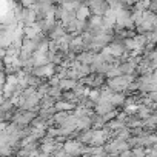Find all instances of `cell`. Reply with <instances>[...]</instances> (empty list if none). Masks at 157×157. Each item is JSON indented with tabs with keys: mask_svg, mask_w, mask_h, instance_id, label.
<instances>
[{
	"mask_svg": "<svg viewBox=\"0 0 157 157\" xmlns=\"http://www.w3.org/2000/svg\"><path fill=\"white\" fill-rule=\"evenodd\" d=\"M20 2V5L23 6V8H31V10H34V6H36V0H19Z\"/></svg>",
	"mask_w": 157,
	"mask_h": 157,
	"instance_id": "9c48e42d",
	"label": "cell"
},
{
	"mask_svg": "<svg viewBox=\"0 0 157 157\" xmlns=\"http://www.w3.org/2000/svg\"><path fill=\"white\" fill-rule=\"evenodd\" d=\"M75 85H77V80H72V78H60L59 82V88L62 91H71Z\"/></svg>",
	"mask_w": 157,
	"mask_h": 157,
	"instance_id": "5b68a950",
	"label": "cell"
},
{
	"mask_svg": "<svg viewBox=\"0 0 157 157\" xmlns=\"http://www.w3.org/2000/svg\"><path fill=\"white\" fill-rule=\"evenodd\" d=\"M96 54L97 52H93V51H80L75 54V62L82 63V65H91L96 59Z\"/></svg>",
	"mask_w": 157,
	"mask_h": 157,
	"instance_id": "7a4b0ae2",
	"label": "cell"
},
{
	"mask_svg": "<svg viewBox=\"0 0 157 157\" xmlns=\"http://www.w3.org/2000/svg\"><path fill=\"white\" fill-rule=\"evenodd\" d=\"M88 17H90V10L85 5H82L80 8L75 11V19H78V20H86Z\"/></svg>",
	"mask_w": 157,
	"mask_h": 157,
	"instance_id": "8992f818",
	"label": "cell"
},
{
	"mask_svg": "<svg viewBox=\"0 0 157 157\" xmlns=\"http://www.w3.org/2000/svg\"><path fill=\"white\" fill-rule=\"evenodd\" d=\"M125 100H126V94L125 93H113V96L109 97V102H111V105L114 108L120 106V105H125Z\"/></svg>",
	"mask_w": 157,
	"mask_h": 157,
	"instance_id": "277c9868",
	"label": "cell"
},
{
	"mask_svg": "<svg viewBox=\"0 0 157 157\" xmlns=\"http://www.w3.org/2000/svg\"><path fill=\"white\" fill-rule=\"evenodd\" d=\"M132 80H134L132 75L122 74V75L114 77V78H106V85L113 93H123V91H126L129 83H132Z\"/></svg>",
	"mask_w": 157,
	"mask_h": 157,
	"instance_id": "6da1fadb",
	"label": "cell"
},
{
	"mask_svg": "<svg viewBox=\"0 0 157 157\" xmlns=\"http://www.w3.org/2000/svg\"><path fill=\"white\" fill-rule=\"evenodd\" d=\"M56 102H57L56 99H52L51 96L46 94V96H43V97L40 99V105H39V106H40V108H52Z\"/></svg>",
	"mask_w": 157,
	"mask_h": 157,
	"instance_id": "52a82bcc",
	"label": "cell"
},
{
	"mask_svg": "<svg viewBox=\"0 0 157 157\" xmlns=\"http://www.w3.org/2000/svg\"><path fill=\"white\" fill-rule=\"evenodd\" d=\"M14 2H19V0H14Z\"/></svg>",
	"mask_w": 157,
	"mask_h": 157,
	"instance_id": "30bf717a",
	"label": "cell"
},
{
	"mask_svg": "<svg viewBox=\"0 0 157 157\" xmlns=\"http://www.w3.org/2000/svg\"><path fill=\"white\" fill-rule=\"evenodd\" d=\"M48 96H51L52 99H60V96H62V90L59 88V86H49L48 88V93H46Z\"/></svg>",
	"mask_w": 157,
	"mask_h": 157,
	"instance_id": "ba28073f",
	"label": "cell"
},
{
	"mask_svg": "<svg viewBox=\"0 0 157 157\" xmlns=\"http://www.w3.org/2000/svg\"><path fill=\"white\" fill-rule=\"evenodd\" d=\"M74 108H75V103L66 102V100H59V102L54 103V109L56 111H68V113H71Z\"/></svg>",
	"mask_w": 157,
	"mask_h": 157,
	"instance_id": "3957f363",
	"label": "cell"
}]
</instances>
